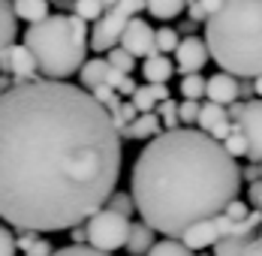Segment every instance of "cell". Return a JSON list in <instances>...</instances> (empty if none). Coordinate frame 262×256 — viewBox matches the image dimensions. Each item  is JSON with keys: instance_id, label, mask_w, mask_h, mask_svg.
Segmentation results:
<instances>
[{"instance_id": "cell-1", "label": "cell", "mask_w": 262, "mask_h": 256, "mask_svg": "<svg viewBox=\"0 0 262 256\" xmlns=\"http://www.w3.org/2000/svg\"><path fill=\"white\" fill-rule=\"evenodd\" d=\"M121 133L91 91L12 81L0 94V217L18 232H70L115 193Z\"/></svg>"}, {"instance_id": "cell-2", "label": "cell", "mask_w": 262, "mask_h": 256, "mask_svg": "<svg viewBox=\"0 0 262 256\" xmlns=\"http://www.w3.org/2000/svg\"><path fill=\"white\" fill-rule=\"evenodd\" d=\"M241 190V166L208 133L166 130L139 151L130 193L139 217L166 238H181L199 220L220 214Z\"/></svg>"}, {"instance_id": "cell-3", "label": "cell", "mask_w": 262, "mask_h": 256, "mask_svg": "<svg viewBox=\"0 0 262 256\" xmlns=\"http://www.w3.org/2000/svg\"><path fill=\"white\" fill-rule=\"evenodd\" d=\"M205 42L223 73L262 76V0H223L205 22Z\"/></svg>"}, {"instance_id": "cell-4", "label": "cell", "mask_w": 262, "mask_h": 256, "mask_svg": "<svg viewBox=\"0 0 262 256\" xmlns=\"http://www.w3.org/2000/svg\"><path fill=\"white\" fill-rule=\"evenodd\" d=\"M25 46L36 60L39 76L67 81L79 76L84 54L91 51V30L79 15H46L25 30Z\"/></svg>"}, {"instance_id": "cell-5", "label": "cell", "mask_w": 262, "mask_h": 256, "mask_svg": "<svg viewBox=\"0 0 262 256\" xmlns=\"http://www.w3.org/2000/svg\"><path fill=\"white\" fill-rule=\"evenodd\" d=\"M142 9H145V0H118L112 9H105L103 15L94 22V30H91V51L103 54V51L115 49V46L121 42L124 27L130 25Z\"/></svg>"}, {"instance_id": "cell-6", "label": "cell", "mask_w": 262, "mask_h": 256, "mask_svg": "<svg viewBox=\"0 0 262 256\" xmlns=\"http://www.w3.org/2000/svg\"><path fill=\"white\" fill-rule=\"evenodd\" d=\"M84 232H88V247L103 250V253H115L127 244L130 235V217L112 211L108 205H103L97 214H91L84 220Z\"/></svg>"}, {"instance_id": "cell-7", "label": "cell", "mask_w": 262, "mask_h": 256, "mask_svg": "<svg viewBox=\"0 0 262 256\" xmlns=\"http://www.w3.org/2000/svg\"><path fill=\"white\" fill-rule=\"evenodd\" d=\"M232 124L241 130V136L247 142V160L262 163V100L259 97L241 102V112H238V118Z\"/></svg>"}, {"instance_id": "cell-8", "label": "cell", "mask_w": 262, "mask_h": 256, "mask_svg": "<svg viewBox=\"0 0 262 256\" xmlns=\"http://www.w3.org/2000/svg\"><path fill=\"white\" fill-rule=\"evenodd\" d=\"M232 220L220 211V214H214L208 220H199V223H193L190 229L181 235V241L193 250V253H199V250H205V247H214L220 238H226L229 232H232Z\"/></svg>"}, {"instance_id": "cell-9", "label": "cell", "mask_w": 262, "mask_h": 256, "mask_svg": "<svg viewBox=\"0 0 262 256\" xmlns=\"http://www.w3.org/2000/svg\"><path fill=\"white\" fill-rule=\"evenodd\" d=\"M121 49H127L133 57H151V54H157V30L148 25L145 18H133L130 25L124 27V33H121V42H118Z\"/></svg>"}, {"instance_id": "cell-10", "label": "cell", "mask_w": 262, "mask_h": 256, "mask_svg": "<svg viewBox=\"0 0 262 256\" xmlns=\"http://www.w3.org/2000/svg\"><path fill=\"white\" fill-rule=\"evenodd\" d=\"M175 54V70L190 76V73H199L205 63L211 60V51H208V42L199 39V36H184L178 42V49L172 51Z\"/></svg>"}, {"instance_id": "cell-11", "label": "cell", "mask_w": 262, "mask_h": 256, "mask_svg": "<svg viewBox=\"0 0 262 256\" xmlns=\"http://www.w3.org/2000/svg\"><path fill=\"white\" fill-rule=\"evenodd\" d=\"M196 124H199L202 133H208L211 139H217V142H223V139L229 136V130H232V121H229L226 105H217V102H208V100L199 105Z\"/></svg>"}, {"instance_id": "cell-12", "label": "cell", "mask_w": 262, "mask_h": 256, "mask_svg": "<svg viewBox=\"0 0 262 256\" xmlns=\"http://www.w3.org/2000/svg\"><path fill=\"white\" fill-rule=\"evenodd\" d=\"M238 84L241 81L235 76L220 70L205 81V97H208V102H217V105H232L238 100Z\"/></svg>"}, {"instance_id": "cell-13", "label": "cell", "mask_w": 262, "mask_h": 256, "mask_svg": "<svg viewBox=\"0 0 262 256\" xmlns=\"http://www.w3.org/2000/svg\"><path fill=\"white\" fill-rule=\"evenodd\" d=\"M9 76L15 81H36L39 78L36 60L27 51V46H9Z\"/></svg>"}, {"instance_id": "cell-14", "label": "cell", "mask_w": 262, "mask_h": 256, "mask_svg": "<svg viewBox=\"0 0 262 256\" xmlns=\"http://www.w3.org/2000/svg\"><path fill=\"white\" fill-rule=\"evenodd\" d=\"M163 133V121L157 112H139V118L133 121L130 127L121 133V139H136V142H148Z\"/></svg>"}, {"instance_id": "cell-15", "label": "cell", "mask_w": 262, "mask_h": 256, "mask_svg": "<svg viewBox=\"0 0 262 256\" xmlns=\"http://www.w3.org/2000/svg\"><path fill=\"white\" fill-rule=\"evenodd\" d=\"M163 100H169V88L166 84H151V81H145L142 88H136L130 97L136 112H157V105Z\"/></svg>"}, {"instance_id": "cell-16", "label": "cell", "mask_w": 262, "mask_h": 256, "mask_svg": "<svg viewBox=\"0 0 262 256\" xmlns=\"http://www.w3.org/2000/svg\"><path fill=\"white\" fill-rule=\"evenodd\" d=\"M172 73H175V60H169V54H160L157 51V54L142 60V76L151 84H166L172 78Z\"/></svg>"}, {"instance_id": "cell-17", "label": "cell", "mask_w": 262, "mask_h": 256, "mask_svg": "<svg viewBox=\"0 0 262 256\" xmlns=\"http://www.w3.org/2000/svg\"><path fill=\"white\" fill-rule=\"evenodd\" d=\"M154 241H157V232L151 229L145 220H142V223H130V235H127L124 250H127L130 256H145L151 247H154Z\"/></svg>"}, {"instance_id": "cell-18", "label": "cell", "mask_w": 262, "mask_h": 256, "mask_svg": "<svg viewBox=\"0 0 262 256\" xmlns=\"http://www.w3.org/2000/svg\"><path fill=\"white\" fill-rule=\"evenodd\" d=\"M15 33H18V18L12 9V0H0V51L15 46Z\"/></svg>"}, {"instance_id": "cell-19", "label": "cell", "mask_w": 262, "mask_h": 256, "mask_svg": "<svg viewBox=\"0 0 262 256\" xmlns=\"http://www.w3.org/2000/svg\"><path fill=\"white\" fill-rule=\"evenodd\" d=\"M105 73H108V60H103V57L84 60V63H81V70H79L81 88H84V91H94V88L105 84Z\"/></svg>"}, {"instance_id": "cell-20", "label": "cell", "mask_w": 262, "mask_h": 256, "mask_svg": "<svg viewBox=\"0 0 262 256\" xmlns=\"http://www.w3.org/2000/svg\"><path fill=\"white\" fill-rule=\"evenodd\" d=\"M12 9H15V18L36 25L49 15V0H12Z\"/></svg>"}, {"instance_id": "cell-21", "label": "cell", "mask_w": 262, "mask_h": 256, "mask_svg": "<svg viewBox=\"0 0 262 256\" xmlns=\"http://www.w3.org/2000/svg\"><path fill=\"white\" fill-rule=\"evenodd\" d=\"M15 244H18V250H25V256H52L54 253V247L42 238V232H21L15 238Z\"/></svg>"}, {"instance_id": "cell-22", "label": "cell", "mask_w": 262, "mask_h": 256, "mask_svg": "<svg viewBox=\"0 0 262 256\" xmlns=\"http://www.w3.org/2000/svg\"><path fill=\"white\" fill-rule=\"evenodd\" d=\"M145 9L160 22H172L187 9V0H145Z\"/></svg>"}, {"instance_id": "cell-23", "label": "cell", "mask_w": 262, "mask_h": 256, "mask_svg": "<svg viewBox=\"0 0 262 256\" xmlns=\"http://www.w3.org/2000/svg\"><path fill=\"white\" fill-rule=\"evenodd\" d=\"M247 235H235V232H229L226 238H220L217 244H214V256H244L247 250Z\"/></svg>"}, {"instance_id": "cell-24", "label": "cell", "mask_w": 262, "mask_h": 256, "mask_svg": "<svg viewBox=\"0 0 262 256\" xmlns=\"http://www.w3.org/2000/svg\"><path fill=\"white\" fill-rule=\"evenodd\" d=\"M145 256H196L181 238H163V241H154V247Z\"/></svg>"}, {"instance_id": "cell-25", "label": "cell", "mask_w": 262, "mask_h": 256, "mask_svg": "<svg viewBox=\"0 0 262 256\" xmlns=\"http://www.w3.org/2000/svg\"><path fill=\"white\" fill-rule=\"evenodd\" d=\"M205 81H208V78H205V76H199V73L181 76L178 94H181L184 100H202V97H205Z\"/></svg>"}, {"instance_id": "cell-26", "label": "cell", "mask_w": 262, "mask_h": 256, "mask_svg": "<svg viewBox=\"0 0 262 256\" xmlns=\"http://www.w3.org/2000/svg\"><path fill=\"white\" fill-rule=\"evenodd\" d=\"M103 12L105 9L100 0H73V15H79L81 22H97Z\"/></svg>"}, {"instance_id": "cell-27", "label": "cell", "mask_w": 262, "mask_h": 256, "mask_svg": "<svg viewBox=\"0 0 262 256\" xmlns=\"http://www.w3.org/2000/svg\"><path fill=\"white\" fill-rule=\"evenodd\" d=\"M139 118V112H136V105H133L130 100H121V105L112 112V121H115V127H118V133H124V130L130 127L133 121Z\"/></svg>"}, {"instance_id": "cell-28", "label": "cell", "mask_w": 262, "mask_h": 256, "mask_svg": "<svg viewBox=\"0 0 262 256\" xmlns=\"http://www.w3.org/2000/svg\"><path fill=\"white\" fill-rule=\"evenodd\" d=\"M91 94H94V100L100 102V105H103L108 115H112V112L121 105V94H118L115 88H108V84H100V88H94Z\"/></svg>"}, {"instance_id": "cell-29", "label": "cell", "mask_w": 262, "mask_h": 256, "mask_svg": "<svg viewBox=\"0 0 262 256\" xmlns=\"http://www.w3.org/2000/svg\"><path fill=\"white\" fill-rule=\"evenodd\" d=\"M105 205H108L112 211L124 214V217H133V211H136V199H133L130 190H127V193H118V190H115V193L108 196V202H105Z\"/></svg>"}, {"instance_id": "cell-30", "label": "cell", "mask_w": 262, "mask_h": 256, "mask_svg": "<svg viewBox=\"0 0 262 256\" xmlns=\"http://www.w3.org/2000/svg\"><path fill=\"white\" fill-rule=\"evenodd\" d=\"M223 148H226V154L229 157H247V142H244V136H241V130L232 124V130H229V136L220 142Z\"/></svg>"}, {"instance_id": "cell-31", "label": "cell", "mask_w": 262, "mask_h": 256, "mask_svg": "<svg viewBox=\"0 0 262 256\" xmlns=\"http://www.w3.org/2000/svg\"><path fill=\"white\" fill-rule=\"evenodd\" d=\"M157 115H160V121H163V127L166 130H178L181 127V121H178V102L175 100H163L157 105Z\"/></svg>"}, {"instance_id": "cell-32", "label": "cell", "mask_w": 262, "mask_h": 256, "mask_svg": "<svg viewBox=\"0 0 262 256\" xmlns=\"http://www.w3.org/2000/svg\"><path fill=\"white\" fill-rule=\"evenodd\" d=\"M108 67H115V70H124V73H133V67H136V57H133L127 49L115 46V49H108Z\"/></svg>"}, {"instance_id": "cell-33", "label": "cell", "mask_w": 262, "mask_h": 256, "mask_svg": "<svg viewBox=\"0 0 262 256\" xmlns=\"http://www.w3.org/2000/svg\"><path fill=\"white\" fill-rule=\"evenodd\" d=\"M178 42H181V36H178V30H175V27H157V51H160V54L175 51V49H178Z\"/></svg>"}, {"instance_id": "cell-34", "label": "cell", "mask_w": 262, "mask_h": 256, "mask_svg": "<svg viewBox=\"0 0 262 256\" xmlns=\"http://www.w3.org/2000/svg\"><path fill=\"white\" fill-rule=\"evenodd\" d=\"M199 100H181L178 102V121H181V127H190V124H196V118H199Z\"/></svg>"}, {"instance_id": "cell-35", "label": "cell", "mask_w": 262, "mask_h": 256, "mask_svg": "<svg viewBox=\"0 0 262 256\" xmlns=\"http://www.w3.org/2000/svg\"><path fill=\"white\" fill-rule=\"evenodd\" d=\"M52 256H112V253L94 250V247H88V244H70V247H60V250H54Z\"/></svg>"}, {"instance_id": "cell-36", "label": "cell", "mask_w": 262, "mask_h": 256, "mask_svg": "<svg viewBox=\"0 0 262 256\" xmlns=\"http://www.w3.org/2000/svg\"><path fill=\"white\" fill-rule=\"evenodd\" d=\"M15 250H18V244H15L12 229L0 226V256H15Z\"/></svg>"}, {"instance_id": "cell-37", "label": "cell", "mask_w": 262, "mask_h": 256, "mask_svg": "<svg viewBox=\"0 0 262 256\" xmlns=\"http://www.w3.org/2000/svg\"><path fill=\"white\" fill-rule=\"evenodd\" d=\"M223 214H226V217H229L232 223H238V220H244V217H247L250 211H247V202H241V199H232V202L223 208Z\"/></svg>"}, {"instance_id": "cell-38", "label": "cell", "mask_w": 262, "mask_h": 256, "mask_svg": "<svg viewBox=\"0 0 262 256\" xmlns=\"http://www.w3.org/2000/svg\"><path fill=\"white\" fill-rule=\"evenodd\" d=\"M127 76H130V73H124V70H115V67H108V73H105V84H108V88H115V91L121 94V88H124Z\"/></svg>"}, {"instance_id": "cell-39", "label": "cell", "mask_w": 262, "mask_h": 256, "mask_svg": "<svg viewBox=\"0 0 262 256\" xmlns=\"http://www.w3.org/2000/svg\"><path fill=\"white\" fill-rule=\"evenodd\" d=\"M187 12H190V22H196V25L208 22V15H205V6H202V0H187Z\"/></svg>"}, {"instance_id": "cell-40", "label": "cell", "mask_w": 262, "mask_h": 256, "mask_svg": "<svg viewBox=\"0 0 262 256\" xmlns=\"http://www.w3.org/2000/svg\"><path fill=\"white\" fill-rule=\"evenodd\" d=\"M262 175H259V163H247V166H241V181H259Z\"/></svg>"}, {"instance_id": "cell-41", "label": "cell", "mask_w": 262, "mask_h": 256, "mask_svg": "<svg viewBox=\"0 0 262 256\" xmlns=\"http://www.w3.org/2000/svg\"><path fill=\"white\" fill-rule=\"evenodd\" d=\"M247 196H250V202H253V208H259V211H262V178L250 184V190H247Z\"/></svg>"}, {"instance_id": "cell-42", "label": "cell", "mask_w": 262, "mask_h": 256, "mask_svg": "<svg viewBox=\"0 0 262 256\" xmlns=\"http://www.w3.org/2000/svg\"><path fill=\"white\" fill-rule=\"evenodd\" d=\"M244 256H262V235H259V238H250V241H247V250H244Z\"/></svg>"}, {"instance_id": "cell-43", "label": "cell", "mask_w": 262, "mask_h": 256, "mask_svg": "<svg viewBox=\"0 0 262 256\" xmlns=\"http://www.w3.org/2000/svg\"><path fill=\"white\" fill-rule=\"evenodd\" d=\"M70 235H73V244H88V232H84V223H81V226H73V229H70Z\"/></svg>"}, {"instance_id": "cell-44", "label": "cell", "mask_w": 262, "mask_h": 256, "mask_svg": "<svg viewBox=\"0 0 262 256\" xmlns=\"http://www.w3.org/2000/svg\"><path fill=\"white\" fill-rule=\"evenodd\" d=\"M220 3H223V0H202V6H205V15H208V18L220 9Z\"/></svg>"}, {"instance_id": "cell-45", "label": "cell", "mask_w": 262, "mask_h": 256, "mask_svg": "<svg viewBox=\"0 0 262 256\" xmlns=\"http://www.w3.org/2000/svg\"><path fill=\"white\" fill-rule=\"evenodd\" d=\"M139 84L133 81V76H127V81H124V88H121V97H133V91H136Z\"/></svg>"}, {"instance_id": "cell-46", "label": "cell", "mask_w": 262, "mask_h": 256, "mask_svg": "<svg viewBox=\"0 0 262 256\" xmlns=\"http://www.w3.org/2000/svg\"><path fill=\"white\" fill-rule=\"evenodd\" d=\"M196 27H199L196 22H184V25H181V30L187 33V36H193V30H196Z\"/></svg>"}, {"instance_id": "cell-47", "label": "cell", "mask_w": 262, "mask_h": 256, "mask_svg": "<svg viewBox=\"0 0 262 256\" xmlns=\"http://www.w3.org/2000/svg\"><path fill=\"white\" fill-rule=\"evenodd\" d=\"M253 94H256V97L262 100V76H256V78H253Z\"/></svg>"}, {"instance_id": "cell-48", "label": "cell", "mask_w": 262, "mask_h": 256, "mask_svg": "<svg viewBox=\"0 0 262 256\" xmlns=\"http://www.w3.org/2000/svg\"><path fill=\"white\" fill-rule=\"evenodd\" d=\"M100 3H103V9H112V6H115L118 0H100Z\"/></svg>"}, {"instance_id": "cell-49", "label": "cell", "mask_w": 262, "mask_h": 256, "mask_svg": "<svg viewBox=\"0 0 262 256\" xmlns=\"http://www.w3.org/2000/svg\"><path fill=\"white\" fill-rule=\"evenodd\" d=\"M259 175H262V163H259Z\"/></svg>"}, {"instance_id": "cell-50", "label": "cell", "mask_w": 262, "mask_h": 256, "mask_svg": "<svg viewBox=\"0 0 262 256\" xmlns=\"http://www.w3.org/2000/svg\"><path fill=\"white\" fill-rule=\"evenodd\" d=\"M199 256H208V253H199Z\"/></svg>"}, {"instance_id": "cell-51", "label": "cell", "mask_w": 262, "mask_h": 256, "mask_svg": "<svg viewBox=\"0 0 262 256\" xmlns=\"http://www.w3.org/2000/svg\"><path fill=\"white\" fill-rule=\"evenodd\" d=\"M259 229H262V226H259Z\"/></svg>"}]
</instances>
